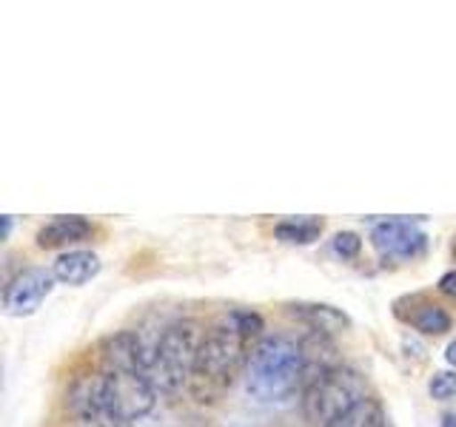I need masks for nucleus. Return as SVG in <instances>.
<instances>
[{"mask_svg": "<svg viewBox=\"0 0 456 427\" xmlns=\"http://www.w3.org/2000/svg\"><path fill=\"white\" fill-rule=\"evenodd\" d=\"M305 382V359L299 342L289 336H263L248 353L246 391L263 405L291 399Z\"/></svg>", "mask_w": 456, "mask_h": 427, "instance_id": "obj_1", "label": "nucleus"}, {"mask_svg": "<svg viewBox=\"0 0 456 427\" xmlns=\"http://www.w3.org/2000/svg\"><path fill=\"white\" fill-rule=\"evenodd\" d=\"M206 331L194 319L171 322L166 331L157 336L149 356V379L157 393H180L189 391L197 370L200 345H203Z\"/></svg>", "mask_w": 456, "mask_h": 427, "instance_id": "obj_2", "label": "nucleus"}, {"mask_svg": "<svg viewBox=\"0 0 456 427\" xmlns=\"http://www.w3.org/2000/svg\"><path fill=\"white\" fill-rule=\"evenodd\" d=\"M248 339L237 334L225 319L206 331L203 345L197 356V370L189 384V391L197 399H214L220 396L228 384L234 382L240 370H246L248 362Z\"/></svg>", "mask_w": 456, "mask_h": 427, "instance_id": "obj_3", "label": "nucleus"}, {"mask_svg": "<svg viewBox=\"0 0 456 427\" xmlns=\"http://www.w3.org/2000/svg\"><path fill=\"white\" fill-rule=\"evenodd\" d=\"M368 399V384L354 367L339 365L328 370L320 379H314L303 391V416L311 424L328 427L337 422L342 413H348Z\"/></svg>", "mask_w": 456, "mask_h": 427, "instance_id": "obj_4", "label": "nucleus"}, {"mask_svg": "<svg viewBox=\"0 0 456 427\" xmlns=\"http://www.w3.org/2000/svg\"><path fill=\"white\" fill-rule=\"evenodd\" d=\"M370 246L388 262H411L425 254L428 234L411 220H382L370 228Z\"/></svg>", "mask_w": 456, "mask_h": 427, "instance_id": "obj_5", "label": "nucleus"}, {"mask_svg": "<svg viewBox=\"0 0 456 427\" xmlns=\"http://www.w3.org/2000/svg\"><path fill=\"white\" fill-rule=\"evenodd\" d=\"M109 393H111V407L120 413L126 422H137L154 407L157 402V388L151 384L146 370H118V374H109Z\"/></svg>", "mask_w": 456, "mask_h": 427, "instance_id": "obj_6", "label": "nucleus"}, {"mask_svg": "<svg viewBox=\"0 0 456 427\" xmlns=\"http://www.w3.org/2000/svg\"><path fill=\"white\" fill-rule=\"evenodd\" d=\"M54 274L46 268H23L4 288V310L9 317H32L54 288Z\"/></svg>", "mask_w": 456, "mask_h": 427, "instance_id": "obj_7", "label": "nucleus"}, {"mask_svg": "<svg viewBox=\"0 0 456 427\" xmlns=\"http://www.w3.org/2000/svg\"><path fill=\"white\" fill-rule=\"evenodd\" d=\"M289 313L297 319L311 327V334H325V336H334L342 334L351 327L348 313H342L334 305H325V302H289L285 305Z\"/></svg>", "mask_w": 456, "mask_h": 427, "instance_id": "obj_8", "label": "nucleus"}, {"mask_svg": "<svg viewBox=\"0 0 456 427\" xmlns=\"http://www.w3.org/2000/svg\"><path fill=\"white\" fill-rule=\"evenodd\" d=\"M94 234V225L86 217H54L37 231V248H66V246H77V242H86Z\"/></svg>", "mask_w": 456, "mask_h": 427, "instance_id": "obj_9", "label": "nucleus"}, {"mask_svg": "<svg viewBox=\"0 0 456 427\" xmlns=\"http://www.w3.org/2000/svg\"><path fill=\"white\" fill-rule=\"evenodd\" d=\"M100 268L103 265H100L97 254L75 248V251H63L61 256H57L54 265H52V274L57 282L71 285V288H80V285L92 282L100 274Z\"/></svg>", "mask_w": 456, "mask_h": 427, "instance_id": "obj_10", "label": "nucleus"}, {"mask_svg": "<svg viewBox=\"0 0 456 427\" xmlns=\"http://www.w3.org/2000/svg\"><path fill=\"white\" fill-rule=\"evenodd\" d=\"M411 308L408 313H403V319L413 327V331H419L425 336H442L451 331V313L436 305V302H425V299L413 296L411 299Z\"/></svg>", "mask_w": 456, "mask_h": 427, "instance_id": "obj_11", "label": "nucleus"}, {"mask_svg": "<svg viewBox=\"0 0 456 427\" xmlns=\"http://www.w3.org/2000/svg\"><path fill=\"white\" fill-rule=\"evenodd\" d=\"M328 427H391V422H388V413H385L379 399L368 396L348 413H342V416Z\"/></svg>", "mask_w": 456, "mask_h": 427, "instance_id": "obj_12", "label": "nucleus"}, {"mask_svg": "<svg viewBox=\"0 0 456 427\" xmlns=\"http://www.w3.org/2000/svg\"><path fill=\"white\" fill-rule=\"evenodd\" d=\"M322 234V220L317 217H289L274 225V237L289 246H311Z\"/></svg>", "mask_w": 456, "mask_h": 427, "instance_id": "obj_13", "label": "nucleus"}, {"mask_svg": "<svg viewBox=\"0 0 456 427\" xmlns=\"http://www.w3.org/2000/svg\"><path fill=\"white\" fill-rule=\"evenodd\" d=\"M428 393H431V399H436V402H451V399H456V370H436L431 382H428Z\"/></svg>", "mask_w": 456, "mask_h": 427, "instance_id": "obj_14", "label": "nucleus"}, {"mask_svg": "<svg viewBox=\"0 0 456 427\" xmlns=\"http://www.w3.org/2000/svg\"><path fill=\"white\" fill-rule=\"evenodd\" d=\"M331 251L339 256V260H356L360 251H362V239H360V234H354V231H339L331 239Z\"/></svg>", "mask_w": 456, "mask_h": 427, "instance_id": "obj_15", "label": "nucleus"}, {"mask_svg": "<svg viewBox=\"0 0 456 427\" xmlns=\"http://www.w3.org/2000/svg\"><path fill=\"white\" fill-rule=\"evenodd\" d=\"M77 427H132V422H126L114 407H106L86 419H77Z\"/></svg>", "mask_w": 456, "mask_h": 427, "instance_id": "obj_16", "label": "nucleus"}, {"mask_svg": "<svg viewBox=\"0 0 456 427\" xmlns=\"http://www.w3.org/2000/svg\"><path fill=\"white\" fill-rule=\"evenodd\" d=\"M439 294H442V296H448V299H453V302H456V268L448 270V274H442V277H439Z\"/></svg>", "mask_w": 456, "mask_h": 427, "instance_id": "obj_17", "label": "nucleus"}, {"mask_svg": "<svg viewBox=\"0 0 456 427\" xmlns=\"http://www.w3.org/2000/svg\"><path fill=\"white\" fill-rule=\"evenodd\" d=\"M445 359H448V365L456 370V339H451V345H448V350H445Z\"/></svg>", "mask_w": 456, "mask_h": 427, "instance_id": "obj_18", "label": "nucleus"}, {"mask_svg": "<svg viewBox=\"0 0 456 427\" xmlns=\"http://www.w3.org/2000/svg\"><path fill=\"white\" fill-rule=\"evenodd\" d=\"M439 427H456V413H445V416L439 419Z\"/></svg>", "mask_w": 456, "mask_h": 427, "instance_id": "obj_19", "label": "nucleus"}, {"mask_svg": "<svg viewBox=\"0 0 456 427\" xmlns=\"http://www.w3.org/2000/svg\"><path fill=\"white\" fill-rule=\"evenodd\" d=\"M451 251H453V256H456V237H453V246H451Z\"/></svg>", "mask_w": 456, "mask_h": 427, "instance_id": "obj_20", "label": "nucleus"}]
</instances>
